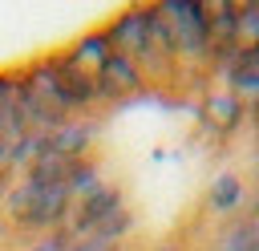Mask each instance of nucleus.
<instances>
[{
	"instance_id": "nucleus-1",
	"label": "nucleus",
	"mask_w": 259,
	"mask_h": 251,
	"mask_svg": "<svg viewBox=\"0 0 259 251\" xmlns=\"http://www.w3.org/2000/svg\"><path fill=\"white\" fill-rule=\"evenodd\" d=\"M0 211H4V223L12 231H20V235H45V231H65L73 198H69L65 182H40V178L20 174L12 182V190L4 194Z\"/></svg>"
},
{
	"instance_id": "nucleus-10",
	"label": "nucleus",
	"mask_w": 259,
	"mask_h": 251,
	"mask_svg": "<svg viewBox=\"0 0 259 251\" xmlns=\"http://www.w3.org/2000/svg\"><path fill=\"white\" fill-rule=\"evenodd\" d=\"M210 251H259V223L251 215L227 219V227L214 235V247Z\"/></svg>"
},
{
	"instance_id": "nucleus-23",
	"label": "nucleus",
	"mask_w": 259,
	"mask_h": 251,
	"mask_svg": "<svg viewBox=\"0 0 259 251\" xmlns=\"http://www.w3.org/2000/svg\"><path fill=\"white\" fill-rule=\"evenodd\" d=\"M158 251H170V247H158Z\"/></svg>"
},
{
	"instance_id": "nucleus-19",
	"label": "nucleus",
	"mask_w": 259,
	"mask_h": 251,
	"mask_svg": "<svg viewBox=\"0 0 259 251\" xmlns=\"http://www.w3.org/2000/svg\"><path fill=\"white\" fill-rule=\"evenodd\" d=\"M12 182H16V174H12V170H8L4 162H0V202H4V194L12 190Z\"/></svg>"
},
{
	"instance_id": "nucleus-12",
	"label": "nucleus",
	"mask_w": 259,
	"mask_h": 251,
	"mask_svg": "<svg viewBox=\"0 0 259 251\" xmlns=\"http://www.w3.org/2000/svg\"><path fill=\"white\" fill-rule=\"evenodd\" d=\"M101 182H105V178H101V166H97L93 158L73 162V166H69V174H65V190H69V198H73V202L89 198V194H93Z\"/></svg>"
},
{
	"instance_id": "nucleus-22",
	"label": "nucleus",
	"mask_w": 259,
	"mask_h": 251,
	"mask_svg": "<svg viewBox=\"0 0 259 251\" xmlns=\"http://www.w3.org/2000/svg\"><path fill=\"white\" fill-rule=\"evenodd\" d=\"M109 251H125V247H109Z\"/></svg>"
},
{
	"instance_id": "nucleus-17",
	"label": "nucleus",
	"mask_w": 259,
	"mask_h": 251,
	"mask_svg": "<svg viewBox=\"0 0 259 251\" xmlns=\"http://www.w3.org/2000/svg\"><path fill=\"white\" fill-rule=\"evenodd\" d=\"M16 89H20V73H0V105H16Z\"/></svg>"
},
{
	"instance_id": "nucleus-2",
	"label": "nucleus",
	"mask_w": 259,
	"mask_h": 251,
	"mask_svg": "<svg viewBox=\"0 0 259 251\" xmlns=\"http://www.w3.org/2000/svg\"><path fill=\"white\" fill-rule=\"evenodd\" d=\"M158 12L166 16L170 24V40H174V57L178 65H206L210 69V53H214V40H210V16H206V4L198 0H166L158 4Z\"/></svg>"
},
{
	"instance_id": "nucleus-13",
	"label": "nucleus",
	"mask_w": 259,
	"mask_h": 251,
	"mask_svg": "<svg viewBox=\"0 0 259 251\" xmlns=\"http://www.w3.org/2000/svg\"><path fill=\"white\" fill-rule=\"evenodd\" d=\"M206 16H210V40H214V49L239 45L235 40V32H239V4H206Z\"/></svg>"
},
{
	"instance_id": "nucleus-5",
	"label": "nucleus",
	"mask_w": 259,
	"mask_h": 251,
	"mask_svg": "<svg viewBox=\"0 0 259 251\" xmlns=\"http://www.w3.org/2000/svg\"><path fill=\"white\" fill-rule=\"evenodd\" d=\"M97 93H101V101H121V97H134L142 85H146V73L138 69V61L134 57H125V53H113L97 73Z\"/></svg>"
},
{
	"instance_id": "nucleus-4",
	"label": "nucleus",
	"mask_w": 259,
	"mask_h": 251,
	"mask_svg": "<svg viewBox=\"0 0 259 251\" xmlns=\"http://www.w3.org/2000/svg\"><path fill=\"white\" fill-rule=\"evenodd\" d=\"M105 36L113 45V53H125V57H142L146 40H150V4H134L125 12H117L109 24H105Z\"/></svg>"
},
{
	"instance_id": "nucleus-9",
	"label": "nucleus",
	"mask_w": 259,
	"mask_h": 251,
	"mask_svg": "<svg viewBox=\"0 0 259 251\" xmlns=\"http://www.w3.org/2000/svg\"><path fill=\"white\" fill-rule=\"evenodd\" d=\"M243 202H247V186H243V178H239L235 170L219 174V178L210 182V190H206V206H210L214 215H235Z\"/></svg>"
},
{
	"instance_id": "nucleus-8",
	"label": "nucleus",
	"mask_w": 259,
	"mask_h": 251,
	"mask_svg": "<svg viewBox=\"0 0 259 251\" xmlns=\"http://www.w3.org/2000/svg\"><path fill=\"white\" fill-rule=\"evenodd\" d=\"M202 117L210 121V130H223V134H231L243 117H247V101H239L227 85L223 89H214V93H206V105H202Z\"/></svg>"
},
{
	"instance_id": "nucleus-11",
	"label": "nucleus",
	"mask_w": 259,
	"mask_h": 251,
	"mask_svg": "<svg viewBox=\"0 0 259 251\" xmlns=\"http://www.w3.org/2000/svg\"><path fill=\"white\" fill-rule=\"evenodd\" d=\"M45 150H49V134H40V130H28V134H20V138L8 146V158H4V166H8V170L20 178V174H24V170H28V166H32V162L45 154Z\"/></svg>"
},
{
	"instance_id": "nucleus-15",
	"label": "nucleus",
	"mask_w": 259,
	"mask_h": 251,
	"mask_svg": "<svg viewBox=\"0 0 259 251\" xmlns=\"http://www.w3.org/2000/svg\"><path fill=\"white\" fill-rule=\"evenodd\" d=\"M239 49H255L259 45V4H239V32H235Z\"/></svg>"
},
{
	"instance_id": "nucleus-16",
	"label": "nucleus",
	"mask_w": 259,
	"mask_h": 251,
	"mask_svg": "<svg viewBox=\"0 0 259 251\" xmlns=\"http://www.w3.org/2000/svg\"><path fill=\"white\" fill-rule=\"evenodd\" d=\"M20 251H69V235H65V231H45V235H28Z\"/></svg>"
},
{
	"instance_id": "nucleus-6",
	"label": "nucleus",
	"mask_w": 259,
	"mask_h": 251,
	"mask_svg": "<svg viewBox=\"0 0 259 251\" xmlns=\"http://www.w3.org/2000/svg\"><path fill=\"white\" fill-rule=\"evenodd\" d=\"M89 146H93V121H85V117H69L57 130H49V150L69 162L89 158Z\"/></svg>"
},
{
	"instance_id": "nucleus-21",
	"label": "nucleus",
	"mask_w": 259,
	"mask_h": 251,
	"mask_svg": "<svg viewBox=\"0 0 259 251\" xmlns=\"http://www.w3.org/2000/svg\"><path fill=\"white\" fill-rule=\"evenodd\" d=\"M4 158H8V142L0 138V162H4Z\"/></svg>"
},
{
	"instance_id": "nucleus-14",
	"label": "nucleus",
	"mask_w": 259,
	"mask_h": 251,
	"mask_svg": "<svg viewBox=\"0 0 259 251\" xmlns=\"http://www.w3.org/2000/svg\"><path fill=\"white\" fill-rule=\"evenodd\" d=\"M134 223H138V219H134V211H130V206H121V211H113V215L93 231V239H101V243H109V247H121V243L130 239Z\"/></svg>"
},
{
	"instance_id": "nucleus-18",
	"label": "nucleus",
	"mask_w": 259,
	"mask_h": 251,
	"mask_svg": "<svg viewBox=\"0 0 259 251\" xmlns=\"http://www.w3.org/2000/svg\"><path fill=\"white\" fill-rule=\"evenodd\" d=\"M69 251H109V243H101V239L85 235V239H69Z\"/></svg>"
},
{
	"instance_id": "nucleus-20",
	"label": "nucleus",
	"mask_w": 259,
	"mask_h": 251,
	"mask_svg": "<svg viewBox=\"0 0 259 251\" xmlns=\"http://www.w3.org/2000/svg\"><path fill=\"white\" fill-rule=\"evenodd\" d=\"M251 219L259 223V194H255V202H251Z\"/></svg>"
},
{
	"instance_id": "nucleus-7",
	"label": "nucleus",
	"mask_w": 259,
	"mask_h": 251,
	"mask_svg": "<svg viewBox=\"0 0 259 251\" xmlns=\"http://www.w3.org/2000/svg\"><path fill=\"white\" fill-rule=\"evenodd\" d=\"M65 57L77 65V69H85V73H97L109 57H113V45H109V36H105V28H89V32H81L69 49H65Z\"/></svg>"
},
{
	"instance_id": "nucleus-3",
	"label": "nucleus",
	"mask_w": 259,
	"mask_h": 251,
	"mask_svg": "<svg viewBox=\"0 0 259 251\" xmlns=\"http://www.w3.org/2000/svg\"><path fill=\"white\" fill-rule=\"evenodd\" d=\"M125 206V194H121V186L117 182H101L89 198H81V202H73V211H69V223H65V235L69 239H85V235H93L113 211H121Z\"/></svg>"
}]
</instances>
